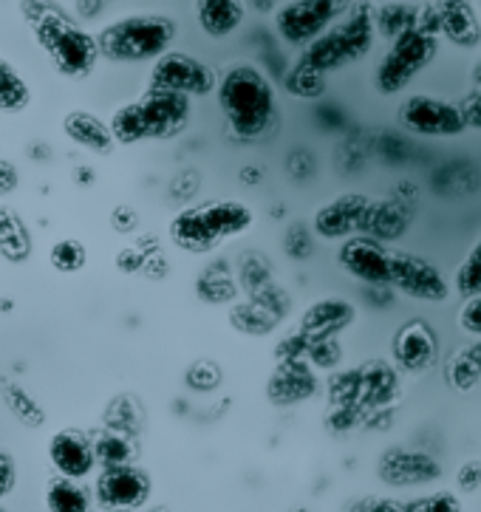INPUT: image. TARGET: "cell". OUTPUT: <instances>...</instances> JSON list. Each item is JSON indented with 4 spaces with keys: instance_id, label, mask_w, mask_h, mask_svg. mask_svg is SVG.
Masks as SVG:
<instances>
[{
    "instance_id": "cell-50",
    "label": "cell",
    "mask_w": 481,
    "mask_h": 512,
    "mask_svg": "<svg viewBox=\"0 0 481 512\" xmlns=\"http://www.w3.org/2000/svg\"><path fill=\"white\" fill-rule=\"evenodd\" d=\"M20 184V173L9 159H0V199H9Z\"/></svg>"
},
{
    "instance_id": "cell-28",
    "label": "cell",
    "mask_w": 481,
    "mask_h": 512,
    "mask_svg": "<svg viewBox=\"0 0 481 512\" xmlns=\"http://www.w3.org/2000/svg\"><path fill=\"white\" fill-rule=\"evenodd\" d=\"M230 323H233L235 331H241L247 337H266L281 326L278 317H272L258 300L252 298L235 300L230 306Z\"/></svg>"
},
{
    "instance_id": "cell-13",
    "label": "cell",
    "mask_w": 481,
    "mask_h": 512,
    "mask_svg": "<svg viewBox=\"0 0 481 512\" xmlns=\"http://www.w3.org/2000/svg\"><path fill=\"white\" fill-rule=\"evenodd\" d=\"M136 105H139V114L145 122L148 142H170V139L182 136L193 122V100L184 94L148 88L136 100Z\"/></svg>"
},
{
    "instance_id": "cell-21",
    "label": "cell",
    "mask_w": 481,
    "mask_h": 512,
    "mask_svg": "<svg viewBox=\"0 0 481 512\" xmlns=\"http://www.w3.org/2000/svg\"><path fill=\"white\" fill-rule=\"evenodd\" d=\"M247 20L244 0H196V23L210 40L233 37Z\"/></svg>"
},
{
    "instance_id": "cell-39",
    "label": "cell",
    "mask_w": 481,
    "mask_h": 512,
    "mask_svg": "<svg viewBox=\"0 0 481 512\" xmlns=\"http://www.w3.org/2000/svg\"><path fill=\"white\" fill-rule=\"evenodd\" d=\"M309 365L315 371H337L343 360H346V351L340 346V337H323V340H312L309 343V354H306Z\"/></svg>"
},
{
    "instance_id": "cell-31",
    "label": "cell",
    "mask_w": 481,
    "mask_h": 512,
    "mask_svg": "<svg viewBox=\"0 0 481 512\" xmlns=\"http://www.w3.org/2000/svg\"><path fill=\"white\" fill-rule=\"evenodd\" d=\"M94 450H97V462L100 470L105 467H122V464H133L136 459V445L133 436L117 433V430H102L100 436H94Z\"/></svg>"
},
{
    "instance_id": "cell-18",
    "label": "cell",
    "mask_w": 481,
    "mask_h": 512,
    "mask_svg": "<svg viewBox=\"0 0 481 512\" xmlns=\"http://www.w3.org/2000/svg\"><path fill=\"white\" fill-rule=\"evenodd\" d=\"M357 320V306L346 298H320L306 312L300 314L298 329L309 340H323V337H340L349 331Z\"/></svg>"
},
{
    "instance_id": "cell-7",
    "label": "cell",
    "mask_w": 481,
    "mask_h": 512,
    "mask_svg": "<svg viewBox=\"0 0 481 512\" xmlns=\"http://www.w3.org/2000/svg\"><path fill=\"white\" fill-rule=\"evenodd\" d=\"M397 122L402 131L422 136V139H456L470 131L462 105L436 97V94L405 97L397 108Z\"/></svg>"
},
{
    "instance_id": "cell-46",
    "label": "cell",
    "mask_w": 481,
    "mask_h": 512,
    "mask_svg": "<svg viewBox=\"0 0 481 512\" xmlns=\"http://www.w3.org/2000/svg\"><path fill=\"white\" fill-rule=\"evenodd\" d=\"M148 258L142 249L136 247H125L117 252V269L122 275H133V272H139V269H145L148 266Z\"/></svg>"
},
{
    "instance_id": "cell-56",
    "label": "cell",
    "mask_w": 481,
    "mask_h": 512,
    "mask_svg": "<svg viewBox=\"0 0 481 512\" xmlns=\"http://www.w3.org/2000/svg\"><path fill=\"white\" fill-rule=\"evenodd\" d=\"M292 512H312V510H309V507H295Z\"/></svg>"
},
{
    "instance_id": "cell-24",
    "label": "cell",
    "mask_w": 481,
    "mask_h": 512,
    "mask_svg": "<svg viewBox=\"0 0 481 512\" xmlns=\"http://www.w3.org/2000/svg\"><path fill=\"white\" fill-rule=\"evenodd\" d=\"M94 490L85 481L54 476L46 484V512H94Z\"/></svg>"
},
{
    "instance_id": "cell-14",
    "label": "cell",
    "mask_w": 481,
    "mask_h": 512,
    "mask_svg": "<svg viewBox=\"0 0 481 512\" xmlns=\"http://www.w3.org/2000/svg\"><path fill=\"white\" fill-rule=\"evenodd\" d=\"M374 201L365 193H343L332 201L320 204L312 215V230L320 241H346L351 235L368 232V218Z\"/></svg>"
},
{
    "instance_id": "cell-3",
    "label": "cell",
    "mask_w": 481,
    "mask_h": 512,
    "mask_svg": "<svg viewBox=\"0 0 481 512\" xmlns=\"http://www.w3.org/2000/svg\"><path fill=\"white\" fill-rule=\"evenodd\" d=\"M255 227V210L241 199H207L187 204L167 221V238L187 255H216Z\"/></svg>"
},
{
    "instance_id": "cell-32",
    "label": "cell",
    "mask_w": 481,
    "mask_h": 512,
    "mask_svg": "<svg viewBox=\"0 0 481 512\" xmlns=\"http://www.w3.org/2000/svg\"><path fill=\"white\" fill-rule=\"evenodd\" d=\"M453 295L462 300L479 298L481 295V235L473 241V247L467 249V255L453 269Z\"/></svg>"
},
{
    "instance_id": "cell-57",
    "label": "cell",
    "mask_w": 481,
    "mask_h": 512,
    "mask_svg": "<svg viewBox=\"0 0 481 512\" xmlns=\"http://www.w3.org/2000/svg\"><path fill=\"white\" fill-rule=\"evenodd\" d=\"M0 512H9V510H6V507H0Z\"/></svg>"
},
{
    "instance_id": "cell-25",
    "label": "cell",
    "mask_w": 481,
    "mask_h": 512,
    "mask_svg": "<svg viewBox=\"0 0 481 512\" xmlns=\"http://www.w3.org/2000/svg\"><path fill=\"white\" fill-rule=\"evenodd\" d=\"M32 249L34 241L26 221L6 204H0V255L9 264H26L32 258Z\"/></svg>"
},
{
    "instance_id": "cell-29",
    "label": "cell",
    "mask_w": 481,
    "mask_h": 512,
    "mask_svg": "<svg viewBox=\"0 0 481 512\" xmlns=\"http://www.w3.org/2000/svg\"><path fill=\"white\" fill-rule=\"evenodd\" d=\"M0 397H3L6 411L12 413L23 428L37 430L46 425V411H43V405H40L23 385H17V382H3Z\"/></svg>"
},
{
    "instance_id": "cell-47",
    "label": "cell",
    "mask_w": 481,
    "mask_h": 512,
    "mask_svg": "<svg viewBox=\"0 0 481 512\" xmlns=\"http://www.w3.org/2000/svg\"><path fill=\"white\" fill-rule=\"evenodd\" d=\"M17 487V464L15 459L0 450V501L6 496H12V490Z\"/></svg>"
},
{
    "instance_id": "cell-38",
    "label": "cell",
    "mask_w": 481,
    "mask_h": 512,
    "mask_svg": "<svg viewBox=\"0 0 481 512\" xmlns=\"http://www.w3.org/2000/svg\"><path fill=\"white\" fill-rule=\"evenodd\" d=\"M139 422H142V416H139V408L131 397L111 399V405L105 411V428L133 436L139 430Z\"/></svg>"
},
{
    "instance_id": "cell-51",
    "label": "cell",
    "mask_w": 481,
    "mask_h": 512,
    "mask_svg": "<svg viewBox=\"0 0 481 512\" xmlns=\"http://www.w3.org/2000/svg\"><path fill=\"white\" fill-rule=\"evenodd\" d=\"M102 9H105V0H77V15L85 20L102 15Z\"/></svg>"
},
{
    "instance_id": "cell-17",
    "label": "cell",
    "mask_w": 481,
    "mask_h": 512,
    "mask_svg": "<svg viewBox=\"0 0 481 512\" xmlns=\"http://www.w3.org/2000/svg\"><path fill=\"white\" fill-rule=\"evenodd\" d=\"M320 391L317 371L309 360H289L278 363L275 374L266 382V399L278 408H292L300 402H309Z\"/></svg>"
},
{
    "instance_id": "cell-22",
    "label": "cell",
    "mask_w": 481,
    "mask_h": 512,
    "mask_svg": "<svg viewBox=\"0 0 481 512\" xmlns=\"http://www.w3.org/2000/svg\"><path fill=\"white\" fill-rule=\"evenodd\" d=\"M439 29L453 46L476 49L481 43V23L467 0H439Z\"/></svg>"
},
{
    "instance_id": "cell-10",
    "label": "cell",
    "mask_w": 481,
    "mask_h": 512,
    "mask_svg": "<svg viewBox=\"0 0 481 512\" xmlns=\"http://www.w3.org/2000/svg\"><path fill=\"white\" fill-rule=\"evenodd\" d=\"M340 17L343 15L334 0H286L272 15V23L286 46L303 51L326 29H332V23Z\"/></svg>"
},
{
    "instance_id": "cell-11",
    "label": "cell",
    "mask_w": 481,
    "mask_h": 512,
    "mask_svg": "<svg viewBox=\"0 0 481 512\" xmlns=\"http://www.w3.org/2000/svg\"><path fill=\"white\" fill-rule=\"evenodd\" d=\"M153 496V479L139 464L105 467L94 481L97 507L105 512H142Z\"/></svg>"
},
{
    "instance_id": "cell-49",
    "label": "cell",
    "mask_w": 481,
    "mask_h": 512,
    "mask_svg": "<svg viewBox=\"0 0 481 512\" xmlns=\"http://www.w3.org/2000/svg\"><path fill=\"white\" fill-rule=\"evenodd\" d=\"M459 105H462V114L467 119V128L481 131V88H476L473 94H467Z\"/></svg>"
},
{
    "instance_id": "cell-15",
    "label": "cell",
    "mask_w": 481,
    "mask_h": 512,
    "mask_svg": "<svg viewBox=\"0 0 481 512\" xmlns=\"http://www.w3.org/2000/svg\"><path fill=\"white\" fill-rule=\"evenodd\" d=\"M377 479L388 487H425L442 479V464L431 453L391 447L377 462Z\"/></svg>"
},
{
    "instance_id": "cell-33",
    "label": "cell",
    "mask_w": 481,
    "mask_h": 512,
    "mask_svg": "<svg viewBox=\"0 0 481 512\" xmlns=\"http://www.w3.org/2000/svg\"><path fill=\"white\" fill-rule=\"evenodd\" d=\"M108 125H111V133H114L117 145L131 148V145H139V142H148L145 122H142V114H139L136 100L119 105L117 111L111 114V119H108Z\"/></svg>"
},
{
    "instance_id": "cell-23",
    "label": "cell",
    "mask_w": 481,
    "mask_h": 512,
    "mask_svg": "<svg viewBox=\"0 0 481 512\" xmlns=\"http://www.w3.org/2000/svg\"><path fill=\"white\" fill-rule=\"evenodd\" d=\"M411 227V207L399 199H382L374 201V210L368 218V232L371 238H377L382 244H391L405 235V230Z\"/></svg>"
},
{
    "instance_id": "cell-1",
    "label": "cell",
    "mask_w": 481,
    "mask_h": 512,
    "mask_svg": "<svg viewBox=\"0 0 481 512\" xmlns=\"http://www.w3.org/2000/svg\"><path fill=\"white\" fill-rule=\"evenodd\" d=\"M218 111L227 131L244 145H258L278 131L281 108L275 85L255 63H233L218 77Z\"/></svg>"
},
{
    "instance_id": "cell-26",
    "label": "cell",
    "mask_w": 481,
    "mask_h": 512,
    "mask_svg": "<svg viewBox=\"0 0 481 512\" xmlns=\"http://www.w3.org/2000/svg\"><path fill=\"white\" fill-rule=\"evenodd\" d=\"M238 278L233 275V266L227 261H210L207 269L199 275L196 281V295H199L204 303H230L233 306L235 298H238Z\"/></svg>"
},
{
    "instance_id": "cell-43",
    "label": "cell",
    "mask_w": 481,
    "mask_h": 512,
    "mask_svg": "<svg viewBox=\"0 0 481 512\" xmlns=\"http://www.w3.org/2000/svg\"><path fill=\"white\" fill-rule=\"evenodd\" d=\"M459 329L465 331L467 337L481 340V295L462 303V309H459Z\"/></svg>"
},
{
    "instance_id": "cell-45",
    "label": "cell",
    "mask_w": 481,
    "mask_h": 512,
    "mask_svg": "<svg viewBox=\"0 0 481 512\" xmlns=\"http://www.w3.org/2000/svg\"><path fill=\"white\" fill-rule=\"evenodd\" d=\"M292 162H289V173L298 179V182H306V179H312L317 173V159L312 156V150L298 148L292 150V156H289Z\"/></svg>"
},
{
    "instance_id": "cell-9",
    "label": "cell",
    "mask_w": 481,
    "mask_h": 512,
    "mask_svg": "<svg viewBox=\"0 0 481 512\" xmlns=\"http://www.w3.org/2000/svg\"><path fill=\"white\" fill-rule=\"evenodd\" d=\"M218 77L221 74L216 68L199 60L196 54L170 49L150 68L148 88H162V91H173V94L190 97V100H199V97L216 94Z\"/></svg>"
},
{
    "instance_id": "cell-27",
    "label": "cell",
    "mask_w": 481,
    "mask_h": 512,
    "mask_svg": "<svg viewBox=\"0 0 481 512\" xmlns=\"http://www.w3.org/2000/svg\"><path fill=\"white\" fill-rule=\"evenodd\" d=\"M445 380L450 388L470 394L481 382V340H473L470 346L459 348L450 354L448 365H445Z\"/></svg>"
},
{
    "instance_id": "cell-16",
    "label": "cell",
    "mask_w": 481,
    "mask_h": 512,
    "mask_svg": "<svg viewBox=\"0 0 481 512\" xmlns=\"http://www.w3.org/2000/svg\"><path fill=\"white\" fill-rule=\"evenodd\" d=\"M49 462L57 476L66 479L85 481L91 479L100 462H97V450H94V439L85 430L66 428L57 430L49 439Z\"/></svg>"
},
{
    "instance_id": "cell-40",
    "label": "cell",
    "mask_w": 481,
    "mask_h": 512,
    "mask_svg": "<svg viewBox=\"0 0 481 512\" xmlns=\"http://www.w3.org/2000/svg\"><path fill=\"white\" fill-rule=\"evenodd\" d=\"M317 235L312 230V224H289L283 232V252L292 258V261H309L312 252H315Z\"/></svg>"
},
{
    "instance_id": "cell-20",
    "label": "cell",
    "mask_w": 481,
    "mask_h": 512,
    "mask_svg": "<svg viewBox=\"0 0 481 512\" xmlns=\"http://www.w3.org/2000/svg\"><path fill=\"white\" fill-rule=\"evenodd\" d=\"M63 133L77 145L94 156H111L117 148V139L111 133V125L91 111H71L63 119Z\"/></svg>"
},
{
    "instance_id": "cell-41",
    "label": "cell",
    "mask_w": 481,
    "mask_h": 512,
    "mask_svg": "<svg viewBox=\"0 0 481 512\" xmlns=\"http://www.w3.org/2000/svg\"><path fill=\"white\" fill-rule=\"evenodd\" d=\"M405 512H465V504L453 490H436L431 496L405 501Z\"/></svg>"
},
{
    "instance_id": "cell-55",
    "label": "cell",
    "mask_w": 481,
    "mask_h": 512,
    "mask_svg": "<svg viewBox=\"0 0 481 512\" xmlns=\"http://www.w3.org/2000/svg\"><path fill=\"white\" fill-rule=\"evenodd\" d=\"M142 512H170V510H167L165 504H153V507H145Z\"/></svg>"
},
{
    "instance_id": "cell-2",
    "label": "cell",
    "mask_w": 481,
    "mask_h": 512,
    "mask_svg": "<svg viewBox=\"0 0 481 512\" xmlns=\"http://www.w3.org/2000/svg\"><path fill=\"white\" fill-rule=\"evenodd\" d=\"M20 15L32 26L37 46L46 51L57 74L68 80H85L97 68L102 57L97 34L85 32L60 3L20 0Z\"/></svg>"
},
{
    "instance_id": "cell-36",
    "label": "cell",
    "mask_w": 481,
    "mask_h": 512,
    "mask_svg": "<svg viewBox=\"0 0 481 512\" xmlns=\"http://www.w3.org/2000/svg\"><path fill=\"white\" fill-rule=\"evenodd\" d=\"M283 85H286V91H289L292 97H298V100H317V97H323V91H326V74L309 68L298 57V63L289 68Z\"/></svg>"
},
{
    "instance_id": "cell-6",
    "label": "cell",
    "mask_w": 481,
    "mask_h": 512,
    "mask_svg": "<svg viewBox=\"0 0 481 512\" xmlns=\"http://www.w3.org/2000/svg\"><path fill=\"white\" fill-rule=\"evenodd\" d=\"M439 54V37L422 32L419 26L402 32L397 40H391L388 51L374 68V88L382 97L402 94L419 71L431 66Z\"/></svg>"
},
{
    "instance_id": "cell-53",
    "label": "cell",
    "mask_w": 481,
    "mask_h": 512,
    "mask_svg": "<svg viewBox=\"0 0 481 512\" xmlns=\"http://www.w3.org/2000/svg\"><path fill=\"white\" fill-rule=\"evenodd\" d=\"M247 3L255 12H261V15H269V12L275 15L278 12V0H247Z\"/></svg>"
},
{
    "instance_id": "cell-48",
    "label": "cell",
    "mask_w": 481,
    "mask_h": 512,
    "mask_svg": "<svg viewBox=\"0 0 481 512\" xmlns=\"http://www.w3.org/2000/svg\"><path fill=\"white\" fill-rule=\"evenodd\" d=\"M111 227H114L119 235H131V232L139 230V213H136L133 207L119 204V207H114V213H111Z\"/></svg>"
},
{
    "instance_id": "cell-35",
    "label": "cell",
    "mask_w": 481,
    "mask_h": 512,
    "mask_svg": "<svg viewBox=\"0 0 481 512\" xmlns=\"http://www.w3.org/2000/svg\"><path fill=\"white\" fill-rule=\"evenodd\" d=\"M235 278H238V286L247 295H255V292H261L264 286L275 281V272H272V264H269V258H266L264 252H247L241 258V264H238Z\"/></svg>"
},
{
    "instance_id": "cell-5",
    "label": "cell",
    "mask_w": 481,
    "mask_h": 512,
    "mask_svg": "<svg viewBox=\"0 0 481 512\" xmlns=\"http://www.w3.org/2000/svg\"><path fill=\"white\" fill-rule=\"evenodd\" d=\"M179 34L176 20L167 15H128L97 32L100 54L111 63H156L165 57Z\"/></svg>"
},
{
    "instance_id": "cell-37",
    "label": "cell",
    "mask_w": 481,
    "mask_h": 512,
    "mask_svg": "<svg viewBox=\"0 0 481 512\" xmlns=\"http://www.w3.org/2000/svg\"><path fill=\"white\" fill-rule=\"evenodd\" d=\"M49 264L60 275H77L88 264V249L77 238H60L49 249Z\"/></svg>"
},
{
    "instance_id": "cell-12",
    "label": "cell",
    "mask_w": 481,
    "mask_h": 512,
    "mask_svg": "<svg viewBox=\"0 0 481 512\" xmlns=\"http://www.w3.org/2000/svg\"><path fill=\"white\" fill-rule=\"evenodd\" d=\"M337 264L368 289H391V244L371 235H351L337 247Z\"/></svg>"
},
{
    "instance_id": "cell-8",
    "label": "cell",
    "mask_w": 481,
    "mask_h": 512,
    "mask_svg": "<svg viewBox=\"0 0 481 512\" xmlns=\"http://www.w3.org/2000/svg\"><path fill=\"white\" fill-rule=\"evenodd\" d=\"M391 289L402 298L425 306H442L453 298V283L439 266L416 252L397 247H391Z\"/></svg>"
},
{
    "instance_id": "cell-42",
    "label": "cell",
    "mask_w": 481,
    "mask_h": 512,
    "mask_svg": "<svg viewBox=\"0 0 481 512\" xmlns=\"http://www.w3.org/2000/svg\"><path fill=\"white\" fill-rule=\"evenodd\" d=\"M252 300H258L261 306H264L266 312L272 314V317H278V320H283L286 314L292 312V295L283 289L281 283H269V286H264L261 292H255V295H249Z\"/></svg>"
},
{
    "instance_id": "cell-4",
    "label": "cell",
    "mask_w": 481,
    "mask_h": 512,
    "mask_svg": "<svg viewBox=\"0 0 481 512\" xmlns=\"http://www.w3.org/2000/svg\"><path fill=\"white\" fill-rule=\"evenodd\" d=\"M374 40H377V9L371 0H360L340 20H334L332 29H326L312 46L300 51V60L320 74H332L363 60L374 49Z\"/></svg>"
},
{
    "instance_id": "cell-34",
    "label": "cell",
    "mask_w": 481,
    "mask_h": 512,
    "mask_svg": "<svg viewBox=\"0 0 481 512\" xmlns=\"http://www.w3.org/2000/svg\"><path fill=\"white\" fill-rule=\"evenodd\" d=\"M416 17H419V6H411V3H385V6L377 9V37L397 40L402 32L414 29Z\"/></svg>"
},
{
    "instance_id": "cell-52",
    "label": "cell",
    "mask_w": 481,
    "mask_h": 512,
    "mask_svg": "<svg viewBox=\"0 0 481 512\" xmlns=\"http://www.w3.org/2000/svg\"><path fill=\"white\" fill-rule=\"evenodd\" d=\"M238 179H241L244 184L258 187V184L264 182V170H261V165H244L241 167V173H238Z\"/></svg>"
},
{
    "instance_id": "cell-44",
    "label": "cell",
    "mask_w": 481,
    "mask_h": 512,
    "mask_svg": "<svg viewBox=\"0 0 481 512\" xmlns=\"http://www.w3.org/2000/svg\"><path fill=\"white\" fill-rule=\"evenodd\" d=\"M456 490L459 493H479L481 490V462L479 459H467V462L459 464L456 470Z\"/></svg>"
},
{
    "instance_id": "cell-30",
    "label": "cell",
    "mask_w": 481,
    "mask_h": 512,
    "mask_svg": "<svg viewBox=\"0 0 481 512\" xmlns=\"http://www.w3.org/2000/svg\"><path fill=\"white\" fill-rule=\"evenodd\" d=\"M32 105V88L9 60L0 57V114H23Z\"/></svg>"
},
{
    "instance_id": "cell-19",
    "label": "cell",
    "mask_w": 481,
    "mask_h": 512,
    "mask_svg": "<svg viewBox=\"0 0 481 512\" xmlns=\"http://www.w3.org/2000/svg\"><path fill=\"white\" fill-rule=\"evenodd\" d=\"M436 334L422 320H408L394 334V360L405 374H425L436 363Z\"/></svg>"
},
{
    "instance_id": "cell-54",
    "label": "cell",
    "mask_w": 481,
    "mask_h": 512,
    "mask_svg": "<svg viewBox=\"0 0 481 512\" xmlns=\"http://www.w3.org/2000/svg\"><path fill=\"white\" fill-rule=\"evenodd\" d=\"M357 3H360V0H334V6L340 9V15H346L351 6H357Z\"/></svg>"
}]
</instances>
